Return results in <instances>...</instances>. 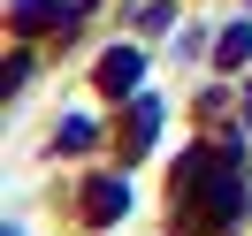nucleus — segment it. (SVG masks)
<instances>
[{
	"instance_id": "obj_1",
	"label": "nucleus",
	"mask_w": 252,
	"mask_h": 236,
	"mask_svg": "<svg viewBox=\"0 0 252 236\" xmlns=\"http://www.w3.org/2000/svg\"><path fill=\"white\" fill-rule=\"evenodd\" d=\"M99 84H107V92H130V84H138V53H107V61H99Z\"/></svg>"
},
{
	"instance_id": "obj_2",
	"label": "nucleus",
	"mask_w": 252,
	"mask_h": 236,
	"mask_svg": "<svg viewBox=\"0 0 252 236\" xmlns=\"http://www.w3.org/2000/svg\"><path fill=\"white\" fill-rule=\"evenodd\" d=\"M214 61H221V69H245V61H252V23H237V31L221 38V46H214Z\"/></svg>"
},
{
	"instance_id": "obj_3",
	"label": "nucleus",
	"mask_w": 252,
	"mask_h": 236,
	"mask_svg": "<svg viewBox=\"0 0 252 236\" xmlns=\"http://www.w3.org/2000/svg\"><path fill=\"white\" fill-rule=\"evenodd\" d=\"M153 130H160L153 99H138V107H130V145H153Z\"/></svg>"
},
{
	"instance_id": "obj_4",
	"label": "nucleus",
	"mask_w": 252,
	"mask_h": 236,
	"mask_svg": "<svg viewBox=\"0 0 252 236\" xmlns=\"http://www.w3.org/2000/svg\"><path fill=\"white\" fill-rule=\"evenodd\" d=\"M92 213H99V221L123 213V183H99V190H92Z\"/></svg>"
}]
</instances>
